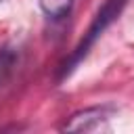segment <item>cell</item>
Masks as SVG:
<instances>
[{
  "label": "cell",
  "mask_w": 134,
  "mask_h": 134,
  "mask_svg": "<svg viewBox=\"0 0 134 134\" xmlns=\"http://www.w3.org/2000/svg\"><path fill=\"white\" fill-rule=\"evenodd\" d=\"M130 0H105L100 4V8L96 10V15L92 17V23L88 25L86 34L82 36V40L77 42V46L71 50V54L59 65V71H57V82H63L65 77H69L75 67L88 57V52L92 50V46L96 44V40L119 19V15L124 13V8L128 6Z\"/></svg>",
  "instance_id": "obj_1"
},
{
  "label": "cell",
  "mask_w": 134,
  "mask_h": 134,
  "mask_svg": "<svg viewBox=\"0 0 134 134\" xmlns=\"http://www.w3.org/2000/svg\"><path fill=\"white\" fill-rule=\"evenodd\" d=\"M109 117H111L109 107H88V109H82V111H75L73 115H69V119L61 126V130H65V132H96V130H105Z\"/></svg>",
  "instance_id": "obj_2"
},
{
  "label": "cell",
  "mask_w": 134,
  "mask_h": 134,
  "mask_svg": "<svg viewBox=\"0 0 134 134\" xmlns=\"http://www.w3.org/2000/svg\"><path fill=\"white\" fill-rule=\"evenodd\" d=\"M71 6H73V0H40L42 13L52 21L65 19L71 13Z\"/></svg>",
  "instance_id": "obj_3"
},
{
  "label": "cell",
  "mask_w": 134,
  "mask_h": 134,
  "mask_svg": "<svg viewBox=\"0 0 134 134\" xmlns=\"http://www.w3.org/2000/svg\"><path fill=\"white\" fill-rule=\"evenodd\" d=\"M17 59H19L17 48H13V46H2V48H0V88H2V86L8 82V77L13 75L15 65H17Z\"/></svg>",
  "instance_id": "obj_4"
}]
</instances>
